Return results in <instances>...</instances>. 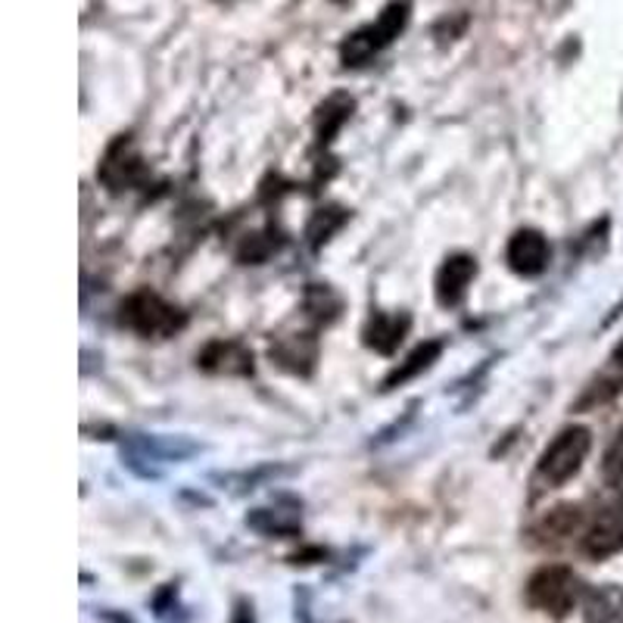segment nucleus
Wrapping results in <instances>:
<instances>
[{
  "label": "nucleus",
  "mask_w": 623,
  "mask_h": 623,
  "mask_svg": "<svg viewBox=\"0 0 623 623\" xmlns=\"http://www.w3.org/2000/svg\"><path fill=\"white\" fill-rule=\"evenodd\" d=\"M119 312H122L119 319H122L125 327H132L140 337H153V340L172 337L187 324L185 312L178 306L165 302L160 294H150V290L132 294L128 300L122 302Z\"/></svg>",
  "instance_id": "nucleus-1"
},
{
  "label": "nucleus",
  "mask_w": 623,
  "mask_h": 623,
  "mask_svg": "<svg viewBox=\"0 0 623 623\" xmlns=\"http://www.w3.org/2000/svg\"><path fill=\"white\" fill-rule=\"evenodd\" d=\"M409 16H412V0H393L390 7L377 16V23L365 25L356 35H349V41L340 50L344 66L369 63L374 53H381L384 47L393 45L402 35V28L409 25Z\"/></svg>",
  "instance_id": "nucleus-2"
},
{
  "label": "nucleus",
  "mask_w": 623,
  "mask_h": 623,
  "mask_svg": "<svg viewBox=\"0 0 623 623\" xmlns=\"http://www.w3.org/2000/svg\"><path fill=\"white\" fill-rule=\"evenodd\" d=\"M593 449V434L589 427H568L549 443V449L543 452V459L536 464V477L546 486H564L580 474V468L586 462Z\"/></svg>",
  "instance_id": "nucleus-3"
},
{
  "label": "nucleus",
  "mask_w": 623,
  "mask_h": 623,
  "mask_svg": "<svg viewBox=\"0 0 623 623\" xmlns=\"http://www.w3.org/2000/svg\"><path fill=\"white\" fill-rule=\"evenodd\" d=\"M580 596H583V586H580L577 574L561 564L539 568L527 583V601L552 618H564L568 611H574Z\"/></svg>",
  "instance_id": "nucleus-4"
},
{
  "label": "nucleus",
  "mask_w": 623,
  "mask_h": 623,
  "mask_svg": "<svg viewBox=\"0 0 623 623\" xmlns=\"http://www.w3.org/2000/svg\"><path fill=\"white\" fill-rule=\"evenodd\" d=\"M506 259L508 265H511V272H518V275H543L546 265H549V240H546V234L536 232V228H521L508 240Z\"/></svg>",
  "instance_id": "nucleus-5"
},
{
  "label": "nucleus",
  "mask_w": 623,
  "mask_h": 623,
  "mask_svg": "<svg viewBox=\"0 0 623 623\" xmlns=\"http://www.w3.org/2000/svg\"><path fill=\"white\" fill-rule=\"evenodd\" d=\"M623 549V506H611L596 514L583 531V552L589 558H608Z\"/></svg>",
  "instance_id": "nucleus-6"
},
{
  "label": "nucleus",
  "mask_w": 623,
  "mask_h": 623,
  "mask_svg": "<svg viewBox=\"0 0 623 623\" xmlns=\"http://www.w3.org/2000/svg\"><path fill=\"white\" fill-rule=\"evenodd\" d=\"M200 369L209 374H228V377H247L253 374V352L237 340H215L197 356Z\"/></svg>",
  "instance_id": "nucleus-7"
},
{
  "label": "nucleus",
  "mask_w": 623,
  "mask_h": 623,
  "mask_svg": "<svg viewBox=\"0 0 623 623\" xmlns=\"http://www.w3.org/2000/svg\"><path fill=\"white\" fill-rule=\"evenodd\" d=\"M100 178L110 190H125V187H135L144 178V162L132 150V144L122 138L110 147L107 160L100 165Z\"/></svg>",
  "instance_id": "nucleus-8"
},
{
  "label": "nucleus",
  "mask_w": 623,
  "mask_h": 623,
  "mask_svg": "<svg viewBox=\"0 0 623 623\" xmlns=\"http://www.w3.org/2000/svg\"><path fill=\"white\" fill-rule=\"evenodd\" d=\"M477 275V262L474 256H449L437 272V300L443 306H459L468 297V287Z\"/></svg>",
  "instance_id": "nucleus-9"
},
{
  "label": "nucleus",
  "mask_w": 623,
  "mask_h": 623,
  "mask_svg": "<svg viewBox=\"0 0 623 623\" xmlns=\"http://www.w3.org/2000/svg\"><path fill=\"white\" fill-rule=\"evenodd\" d=\"M580 531H586V518L580 506H558L552 508L539 524H536V536L543 543H561L568 536H577Z\"/></svg>",
  "instance_id": "nucleus-10"
},
{
  "label": "nucleus",
  "mask_w": 623,
  "mask_h": 623,
  "mask_svg": "<svg viewBox=\"0 0 623 623\" xmlns=\"http://www.w3.org/2000/svg\"><path fill=\"white\" fill-rule=\"evenodd\" d=\"M406 331H409V319H406V315H374L369 327H365V344H369L374 352L390 356V352L399 349Z\"/></svg>",
  "instance_id": "nucleus-11"
},
{
  "label": "nucleus",
  "mask_w": 623,
  "mask_h": 623,
  "mask_svg": "<svg viewBox=\"0 0 623 623\" xmlns=\"http://www.w3.org/2000/svg\"><path fill=\"white\" fill-rule=\"evenodd\" d=\"M586 623H623V589L618 586H599L593 589L586 601Z\"/></svg>",
  "instance_id": "nucleus-12"
},
{
  "label": "nucleus",
  "mask_w": 623,
  "mask_h": 623,
  "mask_svg": "<svg viewBox=\"0 0 623 623\" xmlns=\"http://www.w3.org/2000/svg\"><path fill=\"white\" fill-rule=\"evenodd\" d=\"M439 349H443V344H437V340H431V344H424V347H418L399 369L393 371L390 377L384 381V387H396V384H406V381H412V377H418L421 371H427L434 362H437Z\"/></svg>",
  "instance_id": "nucleus-13"
},
{
  "label": "nucleus",
  "mask_w": 623,
  "mask_h": 623,
  "mask_svg": "<svg viewBox=\"0 0 623 623\" xmlns=\"http://www.w3.org/2000/svg\"><path fill=\"white\" fill-rule=\"evenodd\" d=\"M302 344H309V337H287V340L277 344V349H272V356H275L284 369L309 371L312 369V362H315V344L306 349H302Z\"/></svg>",
  "instance_id": "nucleus-14"
},
{
  "label": "nucleus",
  "mask_w": 623,
  "mask_h": 623,
  "mask_svg": "<svg viewBox=\"0 0 623 623\" xmlns=\"http://www.w3.org/2000/svg\"><path fill=\"white\" fill-rule=\"evenodd\" d=\"M349 113H352V100L349 97H344V94L331 97L322 107V116H319V135H322V140L334 138V132L347 122Z\"/></svg>",
  "instance_id": "nucleus-15"
},
{
  "label": "nucleus",
  "mask_w": 623,
  "mask_h": 623,
  "mask_svg": "<svg viewBox=\"0 0 623 623\" xmlns=\"http://www.w3.org/2000/svg\"><path fill=\"white\" fill-rule=\"evenodd\" d=\"M601 477H605V484L608 486L623 489V427H621V434L614 437V443L608 446V452H605Z\"/></svg>",
  "instance_id": "nucleus-16"
},
{
  "label": "nucleus",
  "mask_w": 623,
  "mask_h": 623,
  "mask_svg": "<svg viewBox=\"0 0 623 623\" xmlns=\"http://www.w3.org/2000/svg\"><path fill=\"white\" fill-rule=\"evenodd\" d=\"M614 362H618V365H623V344L614 349Z\"/></svg>",
  "instance_id": "nucleus-17"
}]
</instances>
